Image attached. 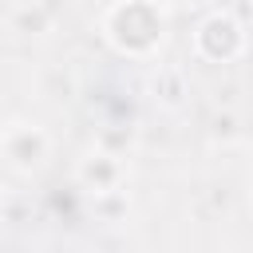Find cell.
Listing matches in <instances>:
<instances>
[{
  "mask_svg": "<svg viewBox=\"0 0 253 253\" xmlns=\"http://www.w3.org/2000/svg\"><path fill=\"white\" fill-rule=\"evenodd\" d=\"M202 43H206V51H210V55H229V51L237 47V28H233L229 20H210V24H206Z\"/></svg>",
  "mask_w": 253,
  "mask_h": 253,
  "instance_id": "7a4b0ae2",
  "label": "cell"
},
{
  "mask_svg": "<svg viewBox=\"0 0 253 253\" xmlns=\"http://www.w3.org/2000/svg\"><path fill=\"white\" fill-rule=\"evenodd\" d=\"M115 36H119V43H126V47H146V43L158 36V16H154L146 4H126V8L115 16Z\"/></svg>",
  "mask_w": 253,
  "mask_h": 253,
  "instance_id": "6da1fadb",
  "label": "cell"
},
{
  "mask_svg": "<svg viewBox=\"0 0 253 253\" xmlns=\"http://www.w3.org/2000/svg\"><path fill=\"white\" fill-rule=\"evenodd\" d=\"M12 154H16L20 162H36V154H40V138H36V134H20V138L12 142Z\"/></svg>",
  "mask_w": 253,
  "mask_h": 253,
  "instance_id": "3957f363",
  "label": "cell"
},
{
  "mask_svg": "<svg viewBox=\"0 0 253 253\" xmlns=\"http://www.w3.org/2000/svg\"><path fill=\"white\" fill-rule=\"evenodd\" d=\"M87 178H99V182H107V178H111V166H107V162H91V166H87Z\"/></svg>",
  "mask_w": 253,
  "mask_h": 253,
  "instance_id": "277c9868",
  "label": "cell"
}]
</instances>
